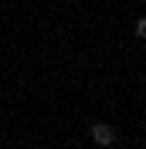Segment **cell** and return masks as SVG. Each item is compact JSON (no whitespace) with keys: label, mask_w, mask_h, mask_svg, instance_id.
Returning a JSON list of instances; mask_svg holds the SVG:
<instances>
[{"label":"cell","mask_w":146,"mask_h":149,"mask_svg":"<svg viewBox=\"0 0 146 149\" xmlns=\"http://www.w3.org/2000/svg\"><path fill=\"white\" fill-rule=\"evenodd\" d=\"M92 139L99 142L102 149H109V146H116V129L105 125V122H95V125H92Z\"/></svg>","instance_id":"1"}]
</instances>
